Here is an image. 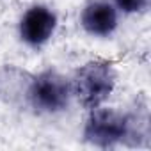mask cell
Masks as SVG:
<instances>
[{"instance_id": "6da1fadb", "label": "cell", "mask_w": 151, "mask_h": 151, "mask_svg": "<svg viewBox=\"0 0 151 151\" xmlns=\"http://www.w3.org/2000/svg\"><path fill=\"white\" fill-rule=\"evenodd\" d=\"M116 87V69L110 60L94 59L77 69L71 82V93L86 109L100 107Z\"/></svg>"}, {"instance_id": "7a4b0ae2", "label": "cell", "mask_w": 151, "mask_h": 151, "mask_svg": "<svg viewBox=\"0 0 151 151\" xmlns=\"http://www.w3.org/2000/svg\"><path fill=\"white\" fill-rule=\"evenodd\" d=\"M71 96V84L55 69H46L34 77L27 89V100L34 110L43 114H55L68 107Z\"/></svg>"}, {"instance_id": "3957f363", "label": "cell", "mask_w": 151, "mask_h": 151, "mask_svg": "<svg viewBox=\"0 0 151 151\" xmlns=\"http://www.w3.org/2000/svg\"><path fill=\"white\" fill-rule=\"evenodd\" d=\"M128 137V114L114 109L94 107L84 126V139L98 147H112L126 142Z\"/></svg>"}, {"instance_id": "277c9868", "label": "cell", "mask_w": 151, "mask_h": 151, "mask_svg": "<svg viewBox=\"0 0 151 151\" xmlns=\"http://www.w3.org/2000/svg\"><path fill=\"white\" fill-rule=\"evenodd\" d=\"M57 27V16L45 6L30 7L20 22V37L30 46L45 45Z\"/></svg>"}, {"instance_id": "5b68a950", "label": "cell", "mask_w": 151, "mask_h": 151, "mask_svg": "<svg viewBox=\"0 0 151 151\" xmlns=\"http://www.w3.org/2000/svg\"><path fill=\"white\" fill-rule=\"evenodd\" d=\"M82 27L93 36H110L117 27V13L105 0H93L82 11Z\"/></svg>"}, {"instance_id": "8992f818", "label": "cell", "mask_w": 151, "mask_h": 151, "mask_svg": "<svg viewBox=\"0 0 151 151\" xmlns=\"http://www.w3.org/2000/svg\"><path fill=\"white\" fill-rule=\"evenodd\" d=\"M116 6L123 11V13H140L147 7L149 0H114Z\"/></svg>"}]
</instances>
